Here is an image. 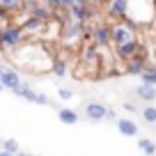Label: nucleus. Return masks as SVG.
I'll list each match as a JSON object with an SVG mask.
<instances>
[{"mask_svg": "<svg viewBox=\"0 0 156 156\" xmlns=\"http://www.w3.org/2000/svg\"><path fill=\"white\" fill-rule=\"evenodd\" d=\"M23 30H21V25L19 23H7V25H2V53H5V48L7 51H14V48H19L21 46V41H23Z\"/></svg>", "mask_w": 156, "mask_h": 156, "instance_id": "f257e3e1", "label": "nucleus"}, {"mask_svg": "<svg viewBox=\"0 0 156 156\" xmlns=\"http://www.w3.org/2000/svg\"><path fill=\"white\" fill-rule=\"evenodd\" d=\"M142 41L140 39H129V41H124V44H119V46H115V53H117V58L119 60H124V62H126V60H131V58H136L138 53H140L142 51Z\"/></svg>", "mask_w": 156, "mask_h": 156, "instance_id": "f03ea898", "label": "nucleus"}, {"mask_svg": "<svg viewBox=\"0 0 156 156\" xmlns=\"http://www.w3.org/2000/svg\"><path fill=\"white\" fill-rule=\"evenodd\" d=\"M145 69H147V48L142 46V51L136 55V58H131V60H126V62H124V73L140 76Z\"/></svg>", "mask_w": 156, "mask_h": 156, "instance_id": "7ed1b4c3", "label": "nucleus"}, {"mask_svg": "<svg viewBox=\"0 0 156 156\" xmlns=\"http://www.w3.org/2000/svg\"><path fill=\"white\" fill-rule=\"evenodd\" d=\"M110 30H112V25H108V23L92 25V41H94V46H99V48L110 46L112 44V41H110Z\"/></svg>", "mask_w": 156, "mask_h": 156, "instance_id": "20e7f679", "label": "nucleus"}, {"mask_svg": "<svg viewBox=\"0 0 156 156\" xmlns=\"http://www.w3.org/2000/svg\"><path fill=\"white\" fill-rule=\"evenodd\" d=\"M67 14H69V19L71 21H78V23H87L90 19H92V7L90 5H80V2H76V5H71L67 9Z\"/></svg>", "mask_w": 156, "mask_h": 156, "instance_id": "39448f33", "label": "nucleus"}, {"mask_svg": "<svg viewBox=\"0 0 156 156\" xmlns=\"http://www.w3.org/2000/svg\"><path fill=\"white\" fill-rule=\"evenodd\" d=\"M83 37V23L78 21H69L62 25V39L64 41H76V39Z\"/></svg>", "mask_w": 156, "mask_h": 156, "instance_id": "423d86ee", "label": "nucleus"}, {"mask_svg": "<svg viewBox=\"0 0 156 156\" xmlns=\"http://www.w3.org/2000/svg\"><path fill=\"white\" fill-rule=\"evenodd\" d=\"M85 115L90 122H101V119H106V106L99 101H92L85 106Z\"/></svg>", "mask_w": 156, "mask_h": 156, "instance_id": "0eeeda50", "label": "nucleus"}, {"mask_svg": "<svg viewBox=\"0 0 156 156\" xmlns=\"http://www.w3.org/2000/svg\"><path fill=\"white\" fill-rule=\"evenodd\" d=\"M108 14L112 19H126L129 16V0H112V2H108Z\"/></svg>", "mask_w": 156, "mask_h": 156, "instance_id": "6e6552de", "label": "nucleus"}, {"mask_svg": "<svg viewBox=\"0 0 156 156\" xmlns=\"http://www.w3.org/2000/svg\"><path fill=\"white\" fill-rule=\"evenodd\" d=\"M0 83L5 85V90H12V92H14V90L21 85L19 71H14V69H5V71H2V76H0Z\"/></svg>", "mask_w": 156, "mask_h": 156, "instance_id": "1a4fd4ad", "label": "nucleus"}, {"mask_svg": "<svg viewBox=\"0 0 156 156\" xmlns=\"http://www.w3.org/2000/svg\"><path fill=\"white\" fill-rule=\"evenodd\" d=\"M99 58H101V48L94 44H85L83 46V53H80V60H83L85 64H97Z\"/></svg>", "mask_w": 156, "mask_h": 156, "instance_id": "9d476101", "label": "nucleus"}, {"mask_svg": "<svg viewBox=\"0 0 156 156\" xmlns=\"http://www.w3.org/2000/svg\"><path fill=\"white\" fill-rule=\"evenodd\" d=\"M129 39H133V32H129L124 25H112V30H110V41H112L115 46L124 44V41H129Z\"/></svg>", "mask_w": 156, "mask_h": 156, "instance_id": "9b49d317", "label": "nucleus"}, {"mask_svg": "<svg viewBox=\"0 0 156 156\" xmlns=\"http://www.w3.org/2000/svg\"><path fill=\"white\" fill-rule=\"evenodd\" d=\"M44 21L34 19V16H30V19H25L23 23H21V30H23V34H39L41 30H44Z\"/></svg>", "mask_w": 156, "mask_h": 156, "instance_id": "f8f14e48", "label": "nucleus"}, {"mask_svg": "<svg viewBox=\"0 0 156 156\" xmlns=\"http://www.w3.org/2000/svg\"><path fill=\"white\" fill-rule=\"evenodd\" d=\"M117 129H119V133L126 136V138L138 136V124L133 122V119H117Z\"/></svg>", "mask_w": 156, "mask_h": 156, "instance_id": "ddd939ff", "label": "nucleus"}, {"mask_svg": "<svg viewBox=\"0 0 156 156\" xmlns=\"http://www.w3.org/2000/svg\"><path fill=\"white\" fill-rule=\"evenodd\" d=\"M14 94L16 97H21L23 101H30V103H37V92H34L32 87H30L28 83H21L19 87L14 90Z\"/></svg>", "mask_w": 156, "mask_h": 156, "instance_id": "4468645a", "label": "nucleus"}, {"mask_svg": "<svg viewBox=\"0 0 156 156\" xmlns=\"http://www.w3.org/2000/svg\"><path fill=\"white\" fill-rule=\"evenodd\" d=\"M58 119L62 124H67V126H71V124L78 122V112L71 110V108H60V110H58Z\"/></svg>", "mask_w": 156, "mask_h": 156, "instance_id": "2eb2a0df", "label": "nucleus"}, {"mask_svg": "<svg viewBox=\"0 0 156 156\" xmlns=\"http://www.w3.org/2000/svg\"><path fill=\"white\" fill-rule=\"evenodd\" d=\"M30 16H34V19H39V21H44V23H48V21L53 19L55 14H53V12H51L46 5H41V2H39V5L34 7L32 12H30Z\"/></svg>", "mask_w": 156, "mask_h": 156, "instance_id": "dca6fc26", "label": "nucleus"}, {"mask_svg": "<svg viewBox=\"0 0 156 156\" xmlns=\"http://www.w3.org/2000/svg\"><path fill=\"white\" fill-rule=\"evenodd\" d=\"M136 94H138L140 99H145V101H154V99H156V87H154V85L140 83V85L136 87Z\"/></svg>", "mask_w": 156, "mask_h": 156, "instance_id": "f3484780", "label": "nucleus"}, {"mask_svg": "<svg viewBox=\"0 0 156 156\" xmlns=\"http://www.w3.org/2000/svg\"><path fill=\"white\" fill-rule=\"evenodd\" d=\"M25 0H0V7L7 12V14H19L23 9Z\"/></svg>", "mask_w": 156, "mask_h": 156, "instance_id": "a211bd4d", "label": "nucleus"}, {"mask_svg": "<svg viewBox=\"0 0 156 156\" xmlns=\"http://www.w3.org/2000/svg\"><path fill=\"white\" fill-rule=\"evenodd\" d=\"M140 78L145 85H154L156 87V64H147V69L140 73Z\"/></svg>", "mask_w": 156, "mask_h": 156, "instance_id": "6ab92c4d", "label": "nucleus"}, {"mask_svg": "<svg viewBox=\"0 0 156 156\" xmlns=\"http://www.w3.org/2000/svg\"><path fill=\"white\" fill-rule=\"evenodd\" d=\"M138 147H140V151L145 156H154L156 154V142L149 140V138H140V140H138Z\"/></svg>", "mask_w": 156, "mask_h": 156, "instance_id": "aec40b11", "label": "nucleus"}, {"mask_svg": "<svg viewBox=\"0 0 156 156\" xmlns=\"http://www.w3.org/2000/svg\"><path fill=\"white\" fill-rule=\"evenodd\" d=\"M51 71H53L58 78H62L64 73H67V62H64V60H55V62L51 64Z\"/></svg>", "mask_w": 156, "mask_h": 156, "instance_id": "412c9836", "label": "nucleus"}, {"mask_svg": "<svg viewBox=\"0 0 156 156\" xmlns=\"http://www.w3.org/2000/svg\"><path fill=\"white\" fill-rule=\"evenodd\" d=\"M142 119H145V122H149V124H156V108H154V106L142 108Z\"/></svg>", "mask_w": 156, "mask_h": 156, "instance_id": "4be33fe9", "label": "nucleus"}, {"mask_svg": "<svg viewBox=\"0 0 156 156\" xmlns=\"http://www.w3.org/2000/svg\"><path fill=\"white\" fill-rule=\"evenodd\" d=\"M2 149H5V151H12V154H19V142H16L14 138H5Z\"/></svg>", "mask_w": 156, "mask_h": 156, "instance_id": "5701e85b", "label": "nucleus"}, {"mask_svg": "<svg viewBox=\"0 0 156 156\" xmlns=\"http://www.w3.org/2000/svg\"><path fill=\"white\" fill-rule=\"evenodd\" d=\"M46 7H48L53 14H58V12L62 9V2H60V0H46Z\"/></svg>", "mask_w": 156, "mask_h": 156, "instance_id": "b1692460", "label": "nucleus"}, {"mask_svg": "<svg viewBox=\"0 0 156 156\" xmlns=\"http://www.w3.org/2000/svg\"><path fill=\"white\" fill-rule=\"evenodd\" d=\"M58 94H60V99H64V101L73 97V92H71V90H69V87H60V90H58Z\"/></svg>", "mask_w": 156, "mask_h": 156, "instance_id": "393cba45", "label": "nucleus"}, {"mask_svg": "<svg viewBox=\"0 0 156 156\" xmlns=\"http://www.w3.org/2000/svg\"><path fill=\"white\" fill-rule=\"evenodd\" d=\"M7 23H9V14L0 7V25H7Z\"/></svg>", "mask_w": 156, "mask_h": 156, "instance_id": "a878e982", "label": "nucleus"}, {"mask_svg": "<svg viewBox=\"0 0 156 156\" xmlns=\"http://www.w3.org/2000/svg\"><path fill=\"white\" fill-rule=\"evenodd\" d=\"M37 103H39V106H48V97H46V94L44 92H41V94H37Z\"/></svg>", "mask_w": 156, "mask_h": 156, "instance_id": "bb28decb", "label": "nucleus"}, {"mask_svg": "<svg viewBox=\"0 0 156 156\" xmlns=\"http://www.w3.org/2000/svg\"><path fill=\"white\" fill-rule=\"evenodd\" d=\"M124 110H126V112H133V115H136V112H138V106H136V103H131V101H126V103H124Z\"/></svg>", "mask_w": 156, "mask_h": 156, "instance_id": "cd10ccee", "label": "nucleus"}, {"mask_svg": "<svg viewBox=\"0 0 156 156\" xmlns=\"http://www.w3.org/2000/svg\"><path fill=\"white\" fill-rule=\"evenodd\" d=\"M62 2V9H69L71 5H76V0H60Z\"/></svg>", "mask_w": 156, "mask_h": 156, "instance_id": "c85d7f7f", "label": "nucleus"}, {"mask_svg": "<svg viewBox=\"0 0 156 156\" xmlns=\"http://www.w3.org/2000/svg\"><path fill=\"white\" fill-rule=\"evenodd\" d=\"M106 119H117V117H115V110H112V108H106Z\"/></svg>", "mask_w": 156, "mask_h": 156, "instance_id": "c756f323", "label": "nucleus"}, {"mask_svg": "<svg viewBox=\"0 0 156 156\" xmlns=\"http://www.w3.org/2000/svg\"><path fill=\"white\" fill-rule=\"evenodd\" d=\"M0 156H16V154H12V151H5V149H2V151H0Z\"/></svg>", "mask_w": 156, "mask_h": 156, "instance_id": "7c9ffc66", "label": "nucleus"}, {"mask_svg": "<svg viewBox=\"0 0 156 156\" xmlns=\"http://www.w3.org/2000/svg\"><path fill=\"white\" fill-rule=\"evenodd\" d=\"M16 156H32V154H25V151H19Z\"/></svg>", "mask_w": 156, "mask_h": 156, "instance_id": "2f4dec72", "label": "nucleus"}, {"mask_svg": "<svg viewBox=\"0 0 156 156\" xmlns=\"http://www.w3.org/2000/svg\"><path fill=\"white\" fill-rule=\"evenodd\" d=\"M0 92H5V85H2V83H0Z\"/></svg>", "mask_w": 156, "mask_h": 156, "instance_id": "473e14b6", "label": "nucleus"}, {"mask_svg": "<svg viewBox=\"0 0 156 156\" xmlns=\"http://www.w3.org/2000/svg\"><path fill=\"white\" fill-rule=\"evenodd\" d=\"M2 71H5V67H2V64H0V76H2Z\"/></svg>", "mask_w": 156, "mask_h": 156, "instance_id": "72a5a7b5", "label": "nucleus"}, {"mask_svg": "<svg viewBox=\"0 0 156 156\" xmlns=\"http://www.w3.org/2000/svg\"><path fill=\"white\" fill-rule=\"evenodd\" d=\"M145 2H151V5H154V0H145Z\"/></svg>", "mask_w": 156, "mask_h": 156, "instance_id": "f704fd0d", "label": "nucleus"}, {"mask_svg": "<svg viewBox=\"0 0 156 156\" xmlns=\"http://www.w3.org/2000/svg\"><path fill=\"white\" fill-rule=\"evenodd\" d=\"M108 2H112V0H108Z\"/></svg>", "mask_w": 156, "mask_h": 156, "instance_id": "c9c22d12", "label": "nucleus"}, {"mask_svg": "<svg viewBox=\"0 0 156 156\" xmlns=\"http://www.w3.org/2000/svg\"><path fill=\"white\" fill-rule=\"evenodd\" d=\"M154 5H156V0H154Z\"/></svg>", "mask_w": 156, "mask_h": 156, "instance_id": "e433bc0d", "label": "nucleus"}, {"mask_svg": "<svg viewBox=\"0 0 156 156\" xmlns=\"http://www.w3.org/2000/svg\"><path fill=\"white\" fill-rule=\"evenodd\" d=\"M32 156H34V154H32Z\"/></svg>", "mask_w": 156, "mask_h": 156, "instance_id": "4c0bfd02", "label": "nucleus"}]
</instances>
